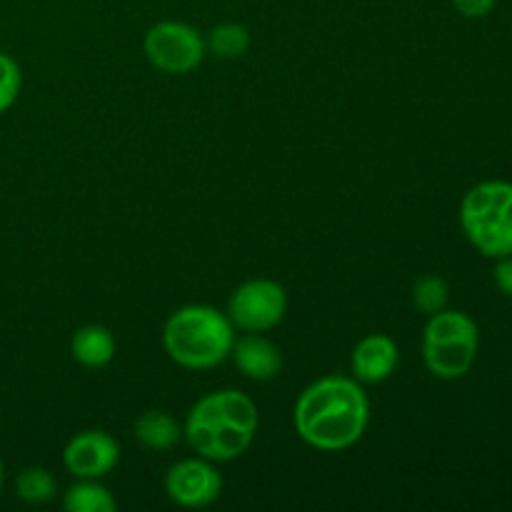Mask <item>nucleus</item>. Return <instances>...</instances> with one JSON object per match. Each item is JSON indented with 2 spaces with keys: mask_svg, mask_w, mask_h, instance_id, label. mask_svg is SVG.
<instances>
[{
  "mask_svg": "<svg viewBox=\"0 0 512 512\" xmlns=\"http://www.w3.org/2000/svg\"><path fill=\"white\" fill-rule=\"evenodd\" d=\"M3 483H5V465H3V458H0V490H3Z\"/></svg>",
  "mask_w": 512,
  "mask_h": 512,
  "instance_id": "412c9836",
  "label": "nucleus"
},
{
  "mask_svg": "<svg viewBox=\"0 0 512 512\" xmlns=\"http://www.w3.org/2000/svg\"><path fill=\"white\" fill-rule=\"evenodd\" d=\"M15 493L23 503L30 505H43L50 503L58 493V483L53 475L45 468H25L23 473L15 478Z\"/></svg>",
  "mask_w": 512,
  "mask_h": 512,
  "instance_id": "dca6fc26",
  "label": "nucleus"
},
{
  "mask_svg": "<svg viewBox=\"0 0 512 512\" xmlns=\"http://www.w3.org/2000/svg\"><path fill=\"white\" fill-rule=\"evenodd\" d=\"M450 300V288L443 278L438 275H423V278L415 280L413 285V303L420 313L435 315L440 310L448 308Z\"/></svg>",
  "mask_w": 512,
  "mask_h": 512,
  "instance_id": "f3484780",
  "label": "nucleus"
},
{
  "mask_svg": "<svg viewBox=\"0 0 512 512\" xmlns=\"http://www.w3.org/2000/svg\"><path fill=\"white\" fill-rule=\"evenodd\" d=\"M495 285H498L500 293L512 298V255L500 258V263L495 265Z\"/></svg>",
  "mask_w": 512,
  "mask_h": 512,
  "instance_id": "aec40b11",
  "label": "nucleus"
},
{
  "mask_svg": "<svg viewBox=\"0 0 512 512\" xmlns=\"http://www.w3.org/2000/svg\"><path fill=\"white\" fill-rule=\"evenodd\" d=\"M165 493L180 508H208L223 493V478L210 460H180L165 475Z\"/></svg>",
  "mask_w": 512,
  "mask_h": 512,
  "instance_id": "6e6552de",
  "label": "nucleus"
},
{
  "mask_svg": "<svg viewBox=\"0 0 512 512\" xmlns=\"http://www.w3.org/2000/svg\"><path fill=\"white\" fill-rule=\"evenodd\" d=\"M120 463V443L105 430H83L68 440L63 465L73 478L100 480Z\"/></svg>",
  "mask_w": 512,
  "mask_h": 512,
  "instance_id": "1a4fd4ad",
  "label": "nucleus"
},
{
  "mask_svg": "<svg viewBox=\"0 0 512 512\" xmlns=\"http://www.w3.org/2000/svg\"><path fill=\"white\" fill-rule=\"evenodd\" d=\"M230 358L235 360L240 373L248 380H255V383L275 380L283 370V355H280L278 345L270 343L260 333H245L235 338Z\"/></svg>",
  "mask_w": 512,
  "mask_h": 512,
  "instance_id": "9b49d317",
  "label": "nucleus"
},
{
  "mask_svg": "<svg viewBox=\"0 0 512 512\" xmlns=\"http://www.w3.org/2000/svg\"><path fill=\"white\" fill-rule=\"evenodd\" d=\"M258 420V405L250 395L240 390H215L190 408L183 435L200 458L230 463L253 445Z\"/></svg>",
  "mask_w": 512,
  "mask_h": 512,
  "instance_id": "f03ea898",
  "label": "nucleus"
},
{
  "mask_svg": "<svg viewBox=\"0 0 512 512\" xmlns=\"http://www.w3.org/2000/svg\"><path fill=\"white\" fill-rule=\"evenodd\" d=\"M288 313V293L270 278L240 285L228 300V318L243 333H268Z\"/></svg>",
  "mask_w": 512,
  "mask_h": 512,
  "instance_id": "0eeeda50",
  "label": "nucleus"
},
{
  "mask_svg": "<svg viewBox=\"0 0 512 512\" xmlns=\"http://www.w3.org/2000/svg\"><path fill=\"white\" fill-rule=\"evenodd\" d=\"M135 438L143 448L163 453V450L178 445V440L183 438V428L173 415L163 413V410H148L135 420Z\"/></svg>",
  "mask_w": 512,
  "mask_h": 512,
  "instance_id": "ddd939ff",
  "label": "nucleus"
},
{
  "mask_svg": "<svg viewBox=\"0 0 512 512\" xmlns=\"http://www.w3.org/2000/svg\"><path fill=\"white\" fill-rule=\"evenodd\" d=\"M115 350L118 345H115L113 333L103 325H85L70 340V353L83 368H105L113 363Z\"/></svg>",
  "mask_w": 512,
  "mask_h": 512,
  "instance_id": "f8f14e48",
  "label": "nucleus"
},
{
  "mask_svg": "<svg viewBox=\"0 0 512 512\" xmlns=\"http://www.w3.org/2000/svg\"><path fill=\"white\" fill-rule=\"evenodd\" d=\"M398 363H400L398 343H395L390 335H383V333H373L368 335V338L360 340L353 350V358H350L355 380L368 385L385 383V380L395 373Z\"/></svg>",
  "mask_w": 512,
  "mask_h": 512,
  "instance_id": "9d476101",
  "label": "nucleus"
},
{
  "mask_svg": "<svg viewBox=\"0 0 512 512\" xmlns=\"http://www.w3.org/2000/svg\"><path fill=\"white\" fill-rule=\"evenodd\" d=\"M460 225L488 258L512 255V183L488 180L470 188L460 205Z\"/></svg>",
  "mask_w": 512,
  "mask_h": 512,
  "instance_id": "20e7f679",
  "label": "nucleus"
},
{
  "mask_svg": "<svg viewBox=\"0 0 512 512\" xmlns=\"http://www.w3.org/2000/svg\"><path fill=\"white\" fill-rule=\"evenodd\" d=\"M235 325L228 313L210 305H185L163 328V348L173 363L188 370H210L230 358Z\"/></svg>",
  "mask_w": 512,
  "mask_h": 512,
  "instance_id": "7ed1b4c3",
  "label": "nucleus"
},
{
  "mask_svg": "<svg viewBox=\"0 0 512 512\" xmlns=\"http://www.w3.org/2000/svg\"><path fill=\"white\" fill-rule=\"evenodd\" d=\"M478 348L480 333L470 315L448 308L430 315L423 333V360L435 378H463L473 368Z\"/></svg>",
  "mask_w": 512,
  "mask_h": 512,
  "instance_id": "39448f33",
  "label": "nucleus"
},
{
  "mask_svg": "<svg viewBox=\"0 0 512 512\" xmlns=\"http://www.w3.org/2000/svg\"><path fill=\"white\" fill-rule=\"evenodd\" d=\"M20 85H23L20 65L8 53H0V115L13 108L20 95Z\"/></svg>",
  "mask_w": 512,
  "mask_h": 512,
  "instance_id": "a211bd4d",
  "label": "nucleus"
},
{
  "mask_svg": "<svg viewBox=\"0 0 512 512\" xmlns=\"http://www.w3.org/2000/svg\"><path fill=\"white\" fill-rule=\"evenodd\" d=\"M498 0H453L455 10L465 18H485Z\"/></svg>",
  "mask_w": 512,
  "mask_h": 512,
  "instance_id": "6ab92c4d",
  "label": "nucleus"
},
{
  "mask_svg": "<svg viewBox=\"0 0 512 512\" xmlns=\"http://www.w3.org/2000/svg\"><path fill=\"white\" fill-rule=\"evenodd\" d=\"M143 48L150 65L168 75H185L203 63L208 45L193 25L180 20H160L145 33Z\"/></svg>",
  "mask_w": 512,
  "mask_h": 512,
  "instance_id": "423d86ee",
  "label": "nucleus"
},
{
  "mask_svg": "<svg viewBox=\"0 0 512 512\" xmlns=\"http://www.w3.org/2000/svg\"><path fill=\"white\" fill-rule=\"evenodd\" d=\"M205 45H208L210 53H213L215 58L235 60V58H240V55L248 53L250 33L245 25L228 20V23H220L210 30Z\"/></svg>",
  "mask_w": 512,
  "mask_h": 512,
  "instance_id": "2eb2a0df",
  "label": "nucleus"
},
{
  "mask_svg": "<svg viewBox=\"0 0 512 512\" xmlns=\"http://www.w3.org/2000/svg\"><path fill=\"white\" fill-rule=\"evenodd\" d=\"M63 505L68 512H113L118 508L115 498L98 480H78L65 493Z\"/></svg>",
  "mask_w": 512,
  "mask_h": 512,
  "instance_id": "4468645a",
  "label": "nucleus"
},
{
  "mask_svg": "<svg viewBox=\"0 0 512 512\" xmlns=\"http://www.w3.org/2000/svg\"><path fill=\"white\" fill-rule=\"evenodd\" d=\"M295 430L323 453H340L358 443L370 423V403L355 378L328 375L315 380L295 403Z\"/></svg>",
  "mask_w": 512,
  "mask_h": 512,
  "instance_id": "f257e3e1",
  "label": "nucleus"
}]
</instances>
